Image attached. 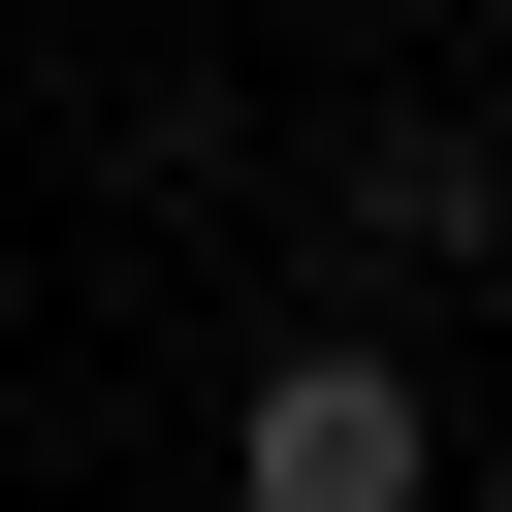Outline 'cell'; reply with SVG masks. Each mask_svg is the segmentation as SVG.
I'll return each mask as SVG.
<instances>
[{"instance_id": "cell-1", "label": "cell", "mask_w": 512, "mask_h": 512, "mask_svg": "<svg viewBox=\"0 0 512 512\" xmlns=\"http://www.w3.org/2000/svg\"><path fill=\"white\" fill-rule=\"evenodd\" d=\"M416 480H448L416 352H256L224 384V512H416Z\"/></svg>"}, {"instance_id": "cell-2", "label": "cell", "mask_w": 512, "mask_h": 512, "mask_svg": "<svg viewBox=\"0 0 512 512\" xmlns=\"http://www.w3.org/2000/svg\"><path fill=\"white\" fill-rule=\"evenodd\" d=\"M352 256H512V128H352Z\"/></svg>"}]
</instances>
